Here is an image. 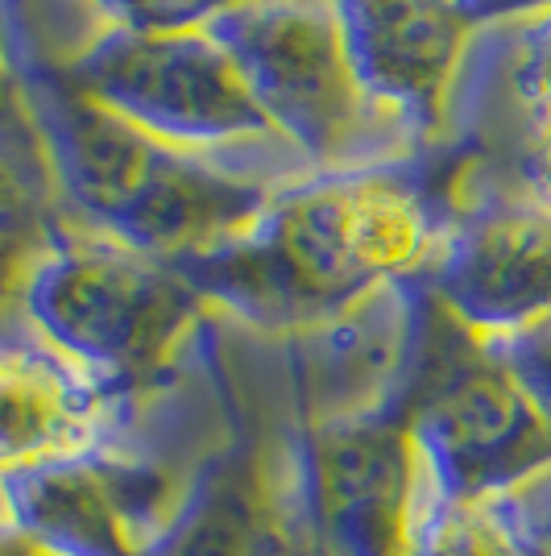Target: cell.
Returning <instances> with one entry per match:
<instances>
[{
    "label": "cell",
    "instance_id": "obj_1",
    "mask_svg": "<svg viewBox=\"0 0 551 556\" xmlns=\"http://www.w3.org/2000/svg\"><path fill=\"white\" fill-rule=\"evenodd\" d=\"M439 245L423 187L369 166L282 191L249 229L170 266L249 325L320 332L386 287L423 282Z\"/></svg>",
    "mask_w": 551,
    "mask_h": 556
},
{
    "label": "cell",
    "instance_id": "obj_2",
    "mask_svg": "<svg viewBox=\"0 0 551 556\" xmlns=\"http://www.w3.org/2000/svg\"><path fill=\"white\" fill-rule=\"evenodd\" d=\"M25 104L50 179L79 229L162 262L195 257L249 229L274 191L204 154L162 146L75 92L63 71H25Z\"/></svg>",
    "mask_w": 551,
    "mask_h": 556
},
{
    "label": "cell",
    "instance_id": "obj_3",
    "mask_svg": "<svg viewBox=\"0 0 551 556\" xmlns=\"http://www.w3.org/2000/svg\"><path fill=\"white\" fill-rule=\"evenodd\" d=\"M407 412L439 498H505L551 478V419L498 349L419 282L402 370Z\"/></svg>",
    "mask_w": 551,
    "mask_h": 556
},
{
    "label": "cell",
    "instance_id": "obj_4",
    "mask_svg": "<svg viewBox=\"0 0 551 556\" xmlns=\"http://www.w3.org/2000/svg\"><path fill=\"white\" fill-rule=\"evenodd\" d=\"M34 337L138 394L170 370L207 303L170 262L92 229H59L22 295Z\"/></svg>",
    "mask_w": 551,
    "mask_h": 556
},
{
    "label": "cell",
    "instance_id": "obj_5",
    "mask_svg": "<svg viewBox=\"0 0 551 556\" xmlns=\"http://www.w3.org/2000/svg\"><path fill=\"white\" fill-rule=\"evenodd\" d=\"M291 482L303 540L316 556H411L432 478L402 378L366 403L303 412Z\"/></svg>",
    "mask_w": 551,
    "mask_h": 556
},
{
    "label": "cell",
    "instance_id": "obj_6",
    "mask_svg": "<svg viewBox=\"0 0 551 556\" xmlns=\"http://www.w3.org/2000/svg\"><path fill=\"white\" fill-rule=\"evenodd\" d=\"M274 134L316 163H345L377 113L336 0H249L207 25Z\"/></svg>",
    "mask_w": 551,
    "mask_h": 556
},
{
    "label": "cell",
    "instance_id": "obj_7",
    "mask_svg": "<svg viewBox=\"0 0 551 556\" xmlns=\"http://www.w3.org/2000/svg\"><path fill=\"white\" fill-rule=\"evenodd\" d=\"M75 92L175 150H225L278 138L241 71L207 34H138L108 25L63 63Z\"/></svg>",
    "mask_w": 551,
    "mask_h": 556
},
{
    "label": "cell",
    "instance_id": "obj_8",
    "mask_svg": "<svg viewBox=\"0 0 551 556\" xmlns=\"http://www.w3.org/2000/svg\"><path fill=\"white\" fill-rule=\"evenodd\" d=\"M179 494L183 486L170 469L108 444L4 482L0 503L13 523L59 556H145Z\"/></svg>",
    "mask_w": 551,
    "mask_h": 556
},
{
    "label": "cell",
    "instance_id": "obj_9",
    "mask_svg": "<svg viewBox=\"0 0 551 556\" xmlns=\"http://www.w3.org/2000/svg\"><path fill=\"white\" fill-rule=\"evenodd\" d=\"M353 63L377 113L419 138L448 125L452 96L477 25L502 0H336Z\"/></svg>",
    "mask_w": 551,
    "mask_h": 556
},
{
    "label": "cell",
    "instance_id": "obj_10",
    "mask_svg": "<svg viewBox=\"0 0 551 556\" xmlns=\"http://www.w3.org/2000/svg\"><path fill=\"white\" fill-rule=\"evenodd\" d=\"M427 295L489 345L510 341L551 316V212L498 200L444 232Z\"/></svg>",
    "mask_w": 551,
    "mask_h": 556
},
{
    "label": "cell",
    "instance_id": "obj_11",
    "mask_svg": "<svg viewBox=\"0 0 551 556\" xmlns=\"http://www.w3.org/2000/svg\"><path fill=\"white\" fill-rule=\"evenodd\" d=\"M129 403L42 337H0V486L116 444Z\"/></svg>",
    "mask_w": 551,
    "mask_h": 556
},
{
    "label": "cell",
    "instance_id": "obj_12",
    "mask_svg": "<svg viewBox=\"0 0 551 556\" xmlns=\"http://www.w3.org/2000/svg\"><path fill=\"white\" fill-rule=\"evenodd\" d=\"M303 523L291 465L241 419L170 510L145 556H299Z\"/></svg>",
    "mask_w": 551,
    "mask_h": 556
},
{
    "label": "cell",
    "instance_id": "obj_13",
    "mask_svg": "<svg viewBox=\"0 0 551 556\" xmlns=\"http://www.w3.org/2000/svg\"><path fill=\"white\" fill-rule=\"evenodd\" d=\"M548 535L530 523L523 494L432 498L419 515L411 556H539Z\"/></svg>",
    "mask_w": 551,
    "mask_h": 556
},
{
    "label": "cell",
    "instance_id": "obj_14",
    "mask_svg": "<svg viewBox=\"0 0 551 556\" xmlns=\"http://www.w3.org/2000/svg\"><path fill=\"white\" fill-rule=\"evenodd\" d=\"M59 229L42 184L25 170L22 154L0 146V307L22 300Z\"/></svg>",
    "mask_w": 551,
    "mask_h": 556
},
{
    "label": "cell",
    "instance_id": "obj_15",
    "mask_svg": "<svg viewBox=\"0 0 551 556\" xmlns=\"http://www.w3.org/2000/svg\"><path fill=\"white\" fill-rule=\"evenodd\" d=\"M116 29L138 34H191L249 0H95Z\"/></svg>",
    "mask_w": 551,
    "mask_h": 556
},
{
    "label": "cell",
    "instance_id": "obj_16",
    "mask_svg": "<svg viewBox=\"0 0 551 556\" xmlns=\"http://www.w3.org/2000/svg\"><path fill=\"white\" fill-rule=\"evenodd\" d=\"M510 84H514V96L530 109V116L551 113V0L530 4V22L518 34Z\"/></svg>",
    "mask_w": 551,
    "mask_h": 556
},
{
    "label": "cell",
    "instance_id": "obj_17",
    "mask_svg": "<svg viewBox=\"0 0 551 556\" xmlns=\"http://www.w3.org/2000/svg\"><path fill=\"white\" fill-rule=\"evenodd\" d=\"M494 349L510 362V370L523 378V387L535 394V403L551 419V316L543 325L510 337V341H498Z\"/></svg>",
    "mask_w": 551,
    "mask_h": 556
},
{
    "label": "cell",
    "instance_id": "obj_18",
    "mask_svg": "<svg viewBox=\"0 0 551 556\" xmlns=\"http://www.w3.org/2000/svg\"><path fill=\"white\" fill-rule=\"evenodd\" d=\"M0 146L13 154H25V146L34 154H42L34 121H29V104H25V71L13 63V50L4 47V34H0Z\"/></svg>",
    "mask_w": 551,
    "mask_h": 556
},
{
    "label": "cell",
    "instance_id": "obj_19",
    "mask_svg": "<svg viewBox=\"0 0 551 556\" xmlns=\"http://www.w3.org/2000/svg\"><path fill=\"white\" fill-rule=\"evenodd\" d=\"M527 195L530 204H539L543 212H551V113L530 121V146H527Z\"/></svg>",
    "mask_w": 551,
    "mask_h": 556
},
{
    "label": "cell",
    "instance_id": "obj_20",
    "mask_svg": "<svg viewBox=\"0 0 551 556\" xmlns=\"http://www.w3.org/2000/svg\"><path fill=\"white\" fill-rule=\"evenodd\" d=\"M0 556H59V553L4 515V519H0Z\"/></svg>",
    "mask_w": 551,
    "mask_h": 556
},
{
    "label": "cell",
    "instance_id": "obj_21",
    "mask_svg": "<svg viewBox=\"0 0 551 556\" xmlns=\"http://www.w3.org/2000/svg\"><path fill=\"white\" fill-rule=\"evenodd\" d=\"M299 556H316V553H311V544H307V540H303V548H299Z\"/></svg>",
    "mask_w": 551,
    "mask_h": 556
},
{
    "label": "cell",
    "instance_id": "obj_22",
    "mask_svg": "<svg viewBox=\"0 0 551 556\" xmlns=\"http://www.w3.org/2000/svg\"><path fill=\"white\" fill-rule=\"evenodd\" d=\"M539 556H551V540H548V544H543V553H539Z\"/></svg>",
    "mask_w": 551,
    "mask_h": 556
}]
</instances>
